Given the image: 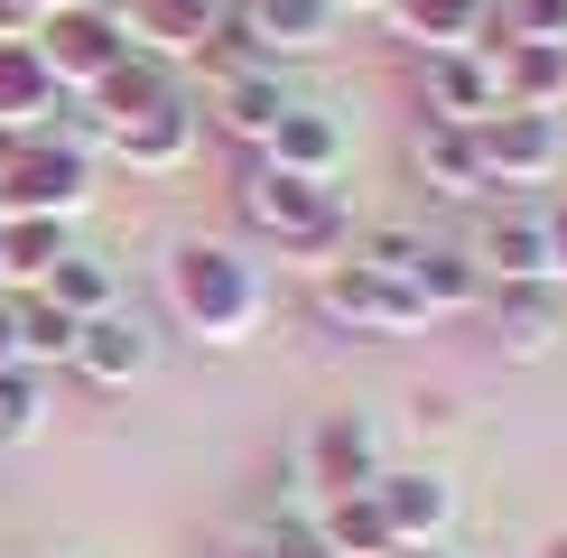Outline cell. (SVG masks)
<instances>
[{"mask_svg":"<svg viewBox=\"0 0 567 558\" xmlns=\"http://www.w3.org/2000/svg\"><path fill=\"white\" fill-rule=\"evenodd\" d=\"M419 112H429V122H465V131H475L484 112H503L493 46H437V56H419Z\"/></svg>","mask_w":567,"mask_h":558,"instance_id":"obj_9","label":"cell"},{"mask_svg":"<svg viewBox=\"0 0 567 558\" xmlns=\"http://www.w3.org/2000/svg\"><path fill=\"white\" fill-rule=\"evenodd\" d=\"M410 289H419V308H429V317L484 308V270H475V251H465V242H429L410 261Z\"/></svg>","mask_w":567,"mask_h":558,"instance_id":"obj_21","label":"cell"},{"mask_svg":"<svg viewBox=\"0 0 567 558\" xmlns=\"http://www.w3.org/2000/svg\"><path fill=\"white\" fill-rule=\"evenodd\" d=\"M233 205H243V224L261 232V242L298 251V261H317V270H326V251L344 242V196H336V177H298V168L251 158L243 186H233Z\"/></svg>","mask_w":567,"mask_h":558,"instance_id":"obj_2","label":"cell"},{"mask_svg":"<svg viewBox=\"0 0 567 558\" xmlns=\"http://www.w3.org/2000/svg\"><path fill=\"white\" fill-rule=\"evenodd\" d=\"M317 317L344 326V335H372V344L437 326L429 308H419L410 279H391V270H372V261H326V270H317Z\"/></svg>","mask_w":567,"mask_h":558,"instance_id":"obj_3","label":"cell"},{"mask_svg":"<svg viewBox=\"0 0 567 558\" xmlns=\"http://www.w3.org/2000/svg\"><path fill=\"white\" fill-rule=\"evenodd\" d=\"M0 363H19V335H10V298H0Z\"/></svg>","mask_w":567,"mask_h":558,"instance_id":"obj_31","label":"cell"},{"mask_svg":"<svg viewBox=\"0 0 567 558\" xmlns=\"http://www.w3.org/2000/svg\"><path fill=\"white\" fill-rule=\"evenodd\" d=\"M317 540H326V558H391V549H400L372 494H336V503H317Z\"/></svg>","mask_w":567,"mask_h":558,"instance_id":"obj_24","label":"cell"},{"mask_svg":"<svg viewBox=\"0 0 567 558\" xmlns=\"http://www.w3.org/2000/svg\"><path fill=\"white\" fill-rule=\"evenodd\" d=\"M196 131H205V112L186 103V93H168V103H150L140 122L103 131V140H112V158H122V168H140V177H168V168H186Z\"/></svg>","mask_w":567,"mask_h":558,"instance_id":"obj_13","label":"cell"},{"mask_svg":"<svg viewBox=\"0 0 567 558\" xmlns=\"http://www.w3.org/2000/svg\"><path fill=\"white\" fill-rule=\"evenodd\" d=\"M29 46L47 56V75L56 84H93V75H112V65L131 56V19H112L103 0H84V10H47Z\"/></svg>","mask_w":567,"mask_h":558,"instance_id":"obj_6","label":"cell"},{"mask_svg":"<svg viewBox=\"0 0 567 558\" xmlns=\"http://www.w3.org/2000/svg\"><path fill=\"white\" fill-rule=\"evenodd\" d=\"M372 503H382V521H391L400 549L446 540V530H456V475H446V465H382Z\"/></svg>","mask_w":567,"mask_h":558,"instance_id":"obj_11","label":"cell"},{"mask_svg":"<svg viewBox=\"0 0 567 558\" xmlns=\"http://www.w3.org/2000/svg\"><path fill=\"white\" fill-rule=\"evenodd\" d=\"M391 558H456V549H446V540H419V549H391Z\"/></svg>","mask_w":567,"mask_h":558,"instance_id":"obj_32","label":"cell"},{"mask_svg":"<svg viewBox=\"0 0 567 558\" xmlns=\"http://www.w3.org/2000/svg\"><path fill=\"white\" fill-rule=\"evenodd\" d=\"M336 10H382V0H336Z\"/></svg>","mask_w":567,"mask_h":558,"instance_id":"obj_35","label":"cell"},{"mask_svg":"<svg viewBox=\"0 0 567 558\" xmlns=\"http://www.w3.org/2000/svg\"><path fill=\"white\" fill-rule=\"evenodd\" d=\"M158 279H168V308H177V326L196 344H243L251 326H261V308H270L261 270H251L233 242H177Z\"/></svg>","mask_w":567,"mask_h":558,"instance_id":"obj_1","label":"cell"},{"mask_svg":"<svg viewBox=\"0 0 567 558\" xmlns=\"http://www.w3.org/2000/svg\"><path fill=\"white\" fill-rule=\"evenodd\" d=\"M84 196H93V158L65 131H38L0 158V215H75Z\"/></svg>","mask_w":567,"mask_h":558,"instance_id":"obj_5","label":"cell"},{"mask_svg":"<svg viewBox=\"0 0 567 558\" xmlns=\"http://www.w3.org/2000/svg\"><path fill=\"white\" fill-rule=\"evenodd\" d=\"M168 93H177V84H168V65L131 46L112 75H93V84H84V122H93V131H122V122H140L150 103H168Z\"/></svg>","mask_w":567,"mask_h":558,"instance_id":"obj_19","label":"cell"},{"mask_svg":"<svg viewBox=\"0 0 567 558\" xmlns=\"http://www.w3.org/2000/svg\"><path fill=\"white\" fill-rule=\"evenodd\" d=\"M29 10H38V19H47V10H84V0H29Z\"/></svg>","mask_w":567,"mask_h":558,"instance_id":"obj_34","label":"cell"},{"mask_svg":"<svg viewBox=\"0 0 567 558\" xmlns=\"http://www.w3.org/2000/svg\"><path fill=\"white\" fill-rule=\"evenodd\" d=\"M484 326L503 363H549L567 344V289L558 279H512V289H484Z\"/></svg>","mask_w":567,"mask_h":558,"instance_id":"obj_7","label":"cell"},{"mask_svg":"<svg viewBox=\"0 0 567 558\" xmlns=\"http://www.w3.org/2000/svg\"><path fill=\"white\" fill-rule=\"evenodd\" d=\"M475 270H484V289H512V279H549V215L522 196H503L493 215L475 224Z\"/></svg>","mask_w":567,"mask_h":558,"instance_id":"obj_10","label":"cell"},{"mask_svg":"<svg viewBox=\"0 0 567 558\" xmlns=\"http://www.w3.org/2000/svg\"><path fill=\"white\" fill-rule=\"evenodd\" d=\"M38 418H47V382H38V363H0V447L38 437Z\"/></svg>","mask_w":567,"mask_h":558,"instance_id":"obj_27","label":"cell"},{"mask_svg":"<svg viewBox=\"0 0 567 558\" xmlns=\"http://www.w3.org/2000/svg\"><path fill=\"white\" fill-rule=\"evenodd\" d=\"M475 149H484V186L493 196H530L567 168V112H484L475 122Z\"/></svg>","mask_w":567,"mask_h":558,"instance_id":"obj_4","label":"cell"},{"mask_svg":"<svg viewBox=\"0 0 567 558\" xmlns=\"http://www.w3.org/2000/svg\"><path fill=\"white\" fill-rule=\"evenodd\" d=\"M410 168H419V186H429V196H446V205H493L484 149H475V131H465V122H429V112H419Z\"/></svg>","mask_w":567,"mask_h":558,"instance_id":"obj_12","label":"cell"},{"mask_svg":"<svg viewBox=\"0 0 567 558\" xmlns=\"http://www.w3.org/2000/svg\"><path fill=\"white\" fill-rule=\"evenodd\" d=\"M215 19H224V0H140V29H131V46L140 56H205L215 46Z\"/></svg>","mask_w":567,"mask_h":558,"instance_id":"obj_20","label":"cell"},{"mask_svg":"<svg viewBox=\"0 0 567 558\" xmlns=\"http://www.w3.org/2000/svg\"><path fill=\"white\" fill-rule=\"evenodd\" d=\"M530 558H567V530H549V540H539V549H530Z\"/></svg>","mask_w":567,"mask_h":558,"instance_id":"obj_33","label":"cell"},{"mask_svg":"<svg viewBox=\"0 0 567 558\" xmlns=\"http://www.w3.org/2000/svg\"><path fill=\"white\" fill-rule=\"evenodd\" d=\"M0 298H10V279H0Z\"/></svg>","mask_w":567,"mask_h":558,"instance_id":"obj_36","label":"cell"},{"mask_svg":"<svg viewBox=\"0 0 567 558\" xmlns=\"http://www.w3.org/2000/svg\"><path fill=\"white\" fill-rule=\"evenodd\" d=\"M243 10V29H251V46L279 65V56H326L336 46V0H233Z\"/></svg>","mask_w":567,"mask_h":558,"instance_id":"obj_14","label":"cell"},{"mask_svg":"<svg viewBox=\"0 0 567 558\" xmlns=\"http://www.w3.org/2000/svg\"><path fill=\"white\" fill-rule=\"evenodd\" d=\"M56 112V75L29 38H0V131H38Z\"/></svg>","mask_w":567,"mask_h":558,"instance_id":"obj_22","label":"cell"},{"mask_svg":"<svg viewBox=\"0 0 567 558\" xmlns=\"http://www.w3.org/2000/svg\"><path fill=\"white\" fill-rule=\"evenodd\" d=\"M298 475L317 484V503L372 494V484H382V437H372V418L363 410H326L317 428H307V447H298Z\"/></svg>","mask_w":567,"mask_h":558,"instance_id":"obj_8","label":"cell"},{"mask_svg":"<svg viewBox=\"0 0 567 558\" xmlns=\"http://www.w3.org/2000/svg\"><path fill=\"white\" fill-rule=\"evenodd\" d=\"M344 149H353V140H344V122H336L326 103H289V112L270 122V140H261L270 168H298V177H336Z\"/></svg>","mask_w":567,"mask_h":558,"instance_id":"obj_17","label":"cell"},{"mask_svg":"<svg viewBox=\"0 0 567 558\" xmlns=\"http://www.w3.org/2000/svg\"><path fill=\"white\" fill-rule=\"evenodd\" d=\"M38 289L56 298L65 317H103V308H122V279H112V261H93V251H65V261L47 270Z\"/></svg>","mask_w":567,"mask_h":558,"instance_id":"obj_26","label":"cell"},{"mask_svg":"<svg viewBox=\"0 0 567 558\" xmlns=\"http://www.w3.org/2000/svg\"><path fill=\"white\" fill-rule=\"evenodd\" d=\"M10 335H19V363H75L84 317H65L47 289H29V298H10Z\"/></svg>","mask_w":567,"mask_h":558,"instance_id":"obj_25","label":"cell"},{"mask_svg":"<svg viewBox=\"0 0 567 558\" xmlns=\"http://www.w3.org/2000/svg\"><path fill=\"white\" fill-rule=\"evenodd\" d=\"M75 372H84V382H103V391L140 382V372H150V326L122 317V308L84 317V335H75Z\"/></svg>","mask_w":567,"mask_h":558,"instance_id":"obj_18","label":"cell"},{"mask_svg":"<svg viewBox=\"0 0 567 558\" xmlns=\"http://www.w3.org/2000/svg\"><path fill=\"white\" fill-rule=\"evenodd\" d=\"M493 38H567V0H493Z\"/></svg>","mask_w":567,"mask_h":558,"instance_id":"obj_29","label":"cell"},{"mask_svg":"<svg viewBox=\"0 0 567 558\" xmlns=\"http://www.w3.org/2000/svg\"><path fill=\"white\" fill-rule=\"evenodd\" d=\"M429 251V232H410V224H372L363 242H353V261H372V270H391V279H410V261Z\"/></svg>","mask_w":567,"mask_h":558,"instance_id":"obj_28","label":"cell"},{"mask_svg":"<svg viewBox=\"0 0 567 558\" xmlns=\"http://www.w3.org/2000/svg\"><path fill=\"white\" fill-rule=\"evenodd\" d=\"M391 38L437 56V46H493V0H382Z\"/></svg>","mask_w":567,"mask_h":558,"instance_id":"obj_16","label":"cell"},{"mask_svg":"<svg viewBox=\"0 0 567 558\" xmlns=\"http://www.w3.org/2000/svg\"><path fill=\"white\" fill-rule=\"evenodd\" d=\"M539 215H549V279L567 289V196H558V205H539Z\"/></svg>","mask_w":567,"mask_h":558,"instance_id":"obj_30","label":"cell"},{"mask_svg":"<svg viewBox=\"0 0 567 558\" xmlns=\"http://www.w3.org/2000/svg\"><path fill=\"white\" fill-rule=\"evenodd\" d=\"M56 261H65V215H0V279L10 289H38Z\"/></svg>","mask_w":567,"mask_h":558,"instance_id":"obj_23","label":"cell"},{"mask_svg":"<svg viewBox=\"0 0 567 558\" xmlns=\"http://www.w3.org/2000/svg\"><path fill=\"white\" fill-rule=\"evenodd\" d=\"M493 75L512 112H567V38H493Z\"/></svg>","mask_w":567,"mask_h":558,"instance_id":"obj_15","label":"cell"}]
</instances>
